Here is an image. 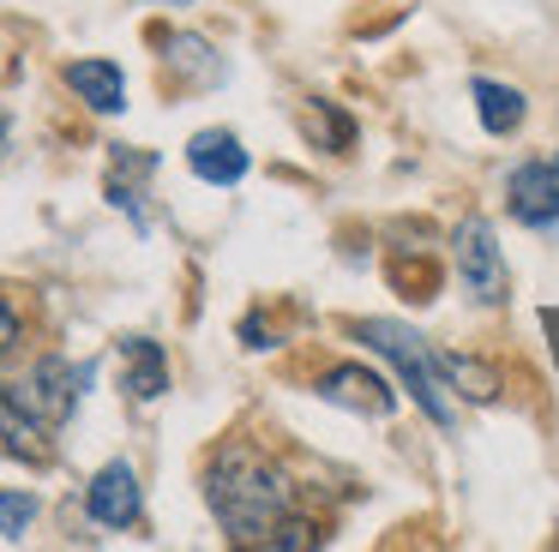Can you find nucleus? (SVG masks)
<instances>
[{
	"label": "nucleus",
	"instance_id": "f257e3e1",
	"mask_svg": "<svg viewBox=\"0 0 559 552\" xmlns=\"http://www.w3.org/2000/svg\"><path fill=\"white\" fill-rule=\"evenodd\" d=\"M205 499L217 511V523L229 528V540L253 547L271 540V528L289 523V480L277 463L253 451V444H223L205 468Z\"/></svg>",
	"mask_w": 559,
	"mask_h": 552
},
{
	"label": "nucleus",
	"instance_id": "f03ea898",
	"mask_svg": "<svg viewBox=\"0 0 559 552\" xmlns=\"http://www.w3.org/2000/svg\"><path fill=\"white\" fill-rule=\"evenodd\" d=\"M361 343L379 348V355L403 372V384H409V396L427 408V420H439V427H451V420H457V408H451V396H445L451 384H445V372H439V355H427V343L409 331V324L367 319L361 324Z\"/></svg>",
	"mask_w": 559,
	"mask_h": 552
},
{
	"label": "nucleus",
	"instance_id": "7ed1b4c3",
	"mask_svg": "<svg viewBox=\"0 0 559 552\" xmlns=\"http://www.w3.org/2000/svg\"><path fill=\"white\" fill-rule=\"evenodd\" d=\"M457 271H463V295H475L481 307H499L506 300V259H499L493 247V228L481 223V216H463L457 223Z\"/></svg>",
	"mask_w": 559,
	"mask_h": 552
},
{
	"label": "nucleus",
	"instance_id": "20e7f679",
	"mask_svg": "<svg viewBox=\"0 0 559 552\" xmlns=\"http://www.w3.org/2000/svg\"><path fill=\"white\" fill-rule=\"evenodd\" d=\"M79 384H85V367H67L61 355H49L13 384V396L43 420V427H61V420L73 415V403H79Z\"/></svg>",
	"mask_w": 559,
	"mask_h": 552
},
{
	"label": "nucleus",
	"instance_id": "39448f33",
	"mask_svg": "<svg viewBox=\"0 0 559 552\" xmlns=\"http://www.w3.org/2000/svg\"><path fill=\"white\" fill-rule=\"evenodd\" d=\"M506 204H511V216H518V223H530V228L559 223V163H554V156L523 163L518 175L506 180Z\"/></svg>",
	"mask_w": 559,
	"mask_h": 552
},
{
	"label": "nucleus",
	"instance_id": "423d86ee",
	"mask_svg": "<svg viewBox=\"0 0 559 552\" xmlns=\"http://www.w3.org/2000/svg\"><path fill=\"white\" fill-rule=\"evenodd\" d=\"M85 511L97 516L103 528H133V523H139V511H145L139 475H133L127 463L97 468V475H91V487H85Z\"/></svg>",
	"mask_w": 559,
	"mask_h": 552
},
{
	"label": "nucleus",
	"instance_id": "0eeeda50",
	"mask_svg": "<svg viewBox=\"0 0 559 552\" xmlns=\"http://www.w3.org/2000/svg\"><path fill=\"white\" fill-rule=\"evenodd\" d=\"M319 396H325V403L355 408V415H373V420H385L391 408H397L391 384L379 379V372H367V367H331L325 379H319Z\"/></svg>",
	"mask_w": 559,
	"mask_h": 552
},
{
	"label": "nucleus",
	"instance_id": "6e6552de",
	"mask_svg": "<svg viewBox=\"0 0 559 552\" xmlns=\"http://www.w3.org/2000/svg\"><path fill=\"white\" fill-rule=\"evenodd\" d=\"M187 168H193L199 180H211V187H235V180L247 175V151H241L235 132L205 127V132H193V144H187Z\"/></svg>",
	"mask_w": 559,
	"mask_h": 552
},
{
	"label": "nucleus",
	"instance_id": "1a4fd4ad",
	"mask_svg": "<svg viewBox=\"0 0 559 552\" xmlns=\"http://www.w3.org/2000/svg\"><path fill=\"white\" fill-rule=\"evenodd\" d=\"M0 456H13V463H31L43 468L49 463V439H43V420L19 403L7 384H0Z\"/></svg>",
	"mask_w": 559,
	"mask_h": 552
},
{
	"label": "nucleus",
	"instance_id": "9d476101",
	"mask_svg": "<svg viewBox=\"0 0 559 552\" xmlns=\"http://www.w3.org/2000/svg\"><path fill=\"white\" fill-rule=\"evenodd\" d=\"M121 391L133 403H157L169 391V360H163V348L151 336H127L121 343Z\"/></svg>",
	"mask_w": 559,
	"mask_h": 552
},
{
	"label": "nucleus",
	"instance_id": "9b49d317",
	"mask_svg": "<svg viewBox=\"0 0 559 552\" xmlns=\"http://www.w3.org/2000/svg\"><path fill=\"white\" fill-rule=\"evenodd\" d=\"M67 91L85 108H97V115H121L127 108V79L115 60H73L67 67Z\"/></svg>",
	"mask_w": 559,
	"mask_h": 552
},
{
	"label": "nucleus",
	"instance_id": "f8f14e48",
	"mask_svg": "<svg viewBox=\"0 0 559 552\" xmlns=\"http://www.w3.org/2000/svg\"><path fill=\"white\" fill-rule=\"evenodd\" d=\"M475 108H481L487 132H518L523 127V91H511V84L475 79Z\"/></svg>",
	"mask_w": 559,
	"mask_h": 552
},
{
	"label": "nucleus",
	"instance_id": "ddd939ff",
	"mask_svg": "<svg viewBox=\"0 0 559 552\" xmlns=\"http://www.w3.org/2000/svg\"><path fill=\"white\" fill-rule=\"evenodd\" d=\"M439 372H445V384H457V396H469V403H493L499 396V372L475 355H439Z\"/></svg>",
	"mask_w": 559,
	"mask_h": 552
},
{
	"label": "nucleus",
	"instance_id": "4468645a",
	"mask_svg": "<svg viewBox=\"0 0 559 552\" xmlns=\"http://www.w3.org/2000/svg\"><path fill=\"white\" fill-rule=\"evenodd\" d=\"M31 516H37V499H31V492H0V535L7 540L25 535Z\"/></svg>",
	"mask_w": 559,
	"mask_h": 552
},
{
	"label": "nucleus",
	"instance_id": "2eb2a0df",
	"mask_svg": "<svg viewBox=\"0 0 559 552\" xmlns=\"http://www.w3.org/2000/svg\"><path fill=\"white\" fill-rule=\"evenodd\" d=\"M211 48L205 43H199V36H175V43H169V60H175V67H187V72H193V79H211Z\"/></svg>",
	"mask_w": 559,
	"mask_h": 552
},
{
	"label": "nucleus",
	"instance_id": "dca6fc26",
	"mask_svg": "<svg viewBox=\"0 0 559 552\" xmlns=\"http://www.w3.org/2000/svg\"><path fill=\"white\" fill-rule=\"evenodd\" d=\"M307 132H313V139L325 132V144H337V151L349 144V120H343V115H331V108H319V115H307Z\"/></svg>",
	"mask_w": 559,
	"mask_h": 552
},
{
	"label": "nucleus",
	"instance_id": "f3484780",
	"mask_svg": "<svg viewBox=\"0 0 559 552\" xmlns=\"http://www.w3.org/2000/svg\"><path fill=\"white\" fill-rule=\"evenodd\" d=\"M13 343H19V312L7 307V300H0V355H7Z\"/></svg>",
	"mask_w": 559,
	"mask_h": 552
},
{
	"label": "nucleus",
	"instance_id": "a211bd4d",
	"mask_svg": "<svg viewBox=\"0 0 559 552\" xmlns=\"http://www.w3.org/2000/svg\"><path fill=\"white\" fill-rule=\"evenodd\" d=\"M0 139H7V115H0Z\"/></svg>",
	"mask_w": 559,
	"mask_h": 552
},
{
	"label": "nucleus",
	"instance_id": "6ab92c4d",
	"mask_svg": "<svg viewBox=\"0 0 559 552\" xmlns=\"http://www.w3.org/2000/svg\"><path fill=\"white\" fill-rule=\"evenodd\" d=\"M169 7H187V0H169Z\"/></svg>",
	"mask_w": 559,
	"mask_h": 552
}]
</instances>
